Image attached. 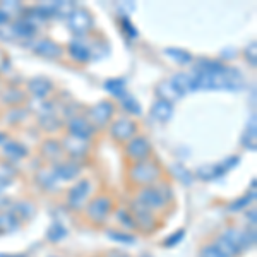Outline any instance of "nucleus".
Listing matches in <instances>:
<instances>
[{
  "mask_svg": "<svg viewBox=\"0 0 257 257\" xmlns=\"http://www.w3.org/2000/svg\"><path fill=\"white\" fill-rule=\"evenodd\" d=\"M190 82L192 89H240L242 76L219 62L199 60L194 74H190Z\"/></svg>",
  "mask_w": 257,
  "mask_h": 257,
  "instance_id": "f257e3e1",
  "label": "nucleus"
},
{
  "mask_svg": "<svg viewBox=\"0 0 257 257\" xmlns=\"http://www.w3.org/2000/svg\"><path fill=\"white\" fill-rule=\"evenodd\" d=\"M160 168L155 163H148V161H138V165H134L131 170V178L132 182L141 185H149L153 182H156L160 178Z\"/></svg>",
  "mask_w": 257,
  "mask_h": 257,
  "instance_id": "f03ea898",
  "label": "nucleus"
},
{
  "mask_svg": "<svg viewBox=\"0 0 257 257\" xmlns=\"http://www.w3.org/2000/svg\"><path fill=\"white\" fill-rule=\"evenodd\" d=\"M93 26V19H91L89 12L84 9H74L72 14L69 16V28L76 35H84Z\"/></svg>",
  "mask_w": 257,
  "mask_h": 257,
  "instance_id": "7ed1b4c3",
  "label": "nucleus"
},
{
  "mask_svg": "<svg viewBox=\"0 0 257 257\" xmlns=\"http://www.w3.org/2000/svg\"><path fill=\"white\" fill-rule=\"evenodd\" d=\"M138 202H139V204H143L146 209L153 211V209L163 208L165 202H167V199H165V196L160 192L158 189H155V187H146V189H143V190L139 192Z\"/></svg>",
  "mask_w": 257,
  "mask_h": 257,
  "instance_id": "20e7f679",
  "label": "nucleus"
},
{
  "mask_svg": "<svg viewBox=\"0 0 257 257\" xmlns=\"http://www.w3.org/2000/svg\"><path fill=\"white\" fill-rule=\"evenodd\" d=\"M111 211V201L106 196H98L88 204V216L93 221H103Z\"/></svg>",
  "mask_w": 257,
  "mask_h": 257,
  "instance_id": "39448f33",
  "label": "nucleus"
},
{
  "mask_svg": "<svg viewBox=\"0 0 257 257\" xmlns=\"http://www.w3.org/2000/svg\"><path fill=\"white\" fill-rule=\"evenodd\" d=\"M149 153H151V146H149L146 138H132L128 141V146H127L128 158L136 161H146Z\"/></svg>",
  "mask_w": 257,
  "mask_h": 257,
  "instance_id": "423d86ee",
  "label": "nucleus"
},
{
  "mask_svg": "<svg viewBox=\"0 0 257 257\" xmlns=\"http://www.w3.org/2000/svg\"><path fill=\"white\" fill-rule=\"evenodd\" d=\"M136 134V123L128 118H118L111 125V136L117 141H131Z\"/></svg>",
  "mask_w": 257,
  "mask_h": 257,
  "instance_id": "0eeeda50",
  "label": "nucleus"
},
{
  "mask_svg": "<svg viewBox=\"0 0 257 257\" xmlns=\"http://www.w3.org/2000/svg\"><path fill=\"white\" fill-rule=\"evenodd\" d=\"M88 194H89V182L88 180L77 182V184L69 190V204L76 209L82 208V204L86 202Z\"/></svg>",
  "mask_w": 257,
  "mask_h": 257,
  "instance_id": "6e6552de",
  "label": "nucleus"
},
{
  "mask_svg": "<svg viewBox=\"0 0 257 257\" xmlns=\"http://www.w3.org/2000/svg\"><path fill=\"white\" fill-rule=\"evenodd\" d=\"M69 131L74 138H79V139H86L88 141L91 136H93V125L86 122V118L76 117L69 122Z\"/></svg>",
  "mask_w": 257,
  "mask_h": 257,
  "instance_id": "1a4fd4ad",
  "label": "nucleus"
},
{
  "mask_svg": "<svg viewBox=\"0 0 257 257\" xmlns=\"http://www.w3.org/2000/svg\"><path fill=\"white\" fill-rule=\"evenodd\" d=\"M111 115H113V105H111L110 101H101L99 105H96L91 110V118H93L94 123H98V125H105L111 118Z\"/></svg>",
  "mask_w": 257,
  "mask_h": 257,
  "instance_id": "9d476101",
  "label": "nucleus"
},
{
  "mask_svg": "<svg viewBox=\"0 0 257 257\" xmlns=\"http://www.w3.org/2000/svg\"><path fill=\"white\" fill-rule=\"evenodd\" d=\"M53 175H55L57 180H74L77 175L81 173V167L76 163H62V165H57L55 168L52 170Z\"/></svg>",
  "mask_w": 257,
  "mask_h": 257,
  "instance_id": "9b49d317",
  "label": "nucleus"
},
{
  "mask_svg": "<svg viewBox=\"0 0 257 257\" xmlns=\"http://www.w3.org/2000/svg\"><path fill=\"white\" fill-rule=\"evenodd\" d=\"M153 117L160 122H168L172 118V113H173V106L170 101H165V99H158V101L153 105V110H151Z\"/></svg>",
  "mask_w": 257,
  "mask_h": 257,
  "instance_id": "f8f14e48",
  "label": "nucleus"
},
{
  "mask_svg": "<svg viewBox=\"0 0 257 257\" xmlns=\"http://www.w3.org/2000/svg\"><path fill=\"white\" fill-rule=\"evenodd\" d=\"M35 52L38 53V55H41V57H48V59H55V57H59L60 53H62V48H60L57 43H53V41H50V40H43V41H40V43H36Z\"/></svg>",
  "mask_w": 257,
  "mask_h": 257,
  "instance_id": "ddd939ff",
  "label": "nucleus"
},
{
  "mask_svg": "<svg viewBox=\"0 0 257 257\" xmlns=\"http://www.w3.org/2000/svg\"><path fill=\"white\" fill-rule=\"evenodd\" d=\"M64 146L70 155H74V156H81L88 151V143H86V139L74 138V136H70V138L64 141Z\"/></svg>",
  "mask_w": 257,
  "mask_h": 257,
  "instance_id": "4468645a",
  "label": "nucleus"
},
{
  "mask_svg": "<svg viewBox=\"0 0 257 257\" xmlns=\"http://www.w3.org/2000/svg\"><path fill=\"white\" fill-rule=\"evenodd\" d=\"M132 211H134L136 218L139 219V225L143 226V228H146V230H149V228L155 225V221H153L151 211L144 208L143 204H139V202H134V204H132Z\"/></svg>",
  "mask_w": 257,
  "mask_h": 257,
  "instance_id": "2eb2a0df",
  "label": "nucleus"
},
{
  "mask_svg": "<svg viewBox=\"0 0 257 257\" xmlns=\"http://www.w3.org/2000/svg\"><path fill=\"white\" fill-rule=\"evenodd\" d=\"M19 226V218L14 213H2L0 214V231L11 233Z\"/></svg>",
  "mask_w": 257,
  "mask_h": 257,
  "instance_id": "dca6fc26",
  "label": "nucleus"
},
{
  "mask_svg": "<svg viewBox=\"0 0 257 257\" xmlns=\"http://www.w3.org/2000/svg\"><path fill=\"white\" fill-rule=\"evenodd\" d=\"M30 89H31V93L35 94V96L45 98L50 93V91H52V84H50L48 81H45V79H41V77H38V79H33L30 82Z\"/></svg>",
  "mask_w": 257,
  "mask_h": 257,
  "instance_id": "f3484780",
  "label": "nucleus"
},
{
  "mask_svg": "<svg viewBox=\"0 0 257 257\" xmlns=\"http://www.w3.org/2000/svg\"><path fill=\"white\" fill-rule=\"evenodd\" d=\"M172 84H173V88L180 93V96L187 93V91H192V82H190L189 74H177V76L173 77Z\"/></svg>",
  "mask_w": 257,
  "mask_h": 257,
  "instance_id": "a211bd4d",
  "label": "nucleus"
},
{
  "mask_svg": "<svg viewBox=\"0 0 257 257\" xmlns=\"http://www.w3.org/2000/svg\"><path fill=\"white\" fill-rule=\"evenodd\" d=\"M4 155L12 160H21L28 155V151L18 143H4Z\"/></svg>",
  "mask_w": 257,
  "mask_h": 257,
  "instance_id": "6ab92c4d",
  "label": "nucleus"
},
{
  "mask_svg": "<svg viewBox=\"0 0 257 257\" xmlns=\"http://www.w3.org/2000/svg\"><path fill=\"white\" fill-rule=\"evenodd\" d=\"M69 50H70V55H72L77 62H86L89 59V50L86 48V45L79 43V41H72Z\"/></svg>",
  "mask_w": 257,
  "mask_h": 257,
  "instance_id": "aec40b11",
  "label": "nucleus"
},
{
  "mask_svg": "<svg viewBox=\"0 0 257 257\" xmlns=\"http://www.w3.org/2000/svg\"><path fill=\"white\" fill-rule=\"evenodd\" d=\"M158 94H160V98L161 99H165V101H170L172 103V99H177V98H180V93L173 88V84L172 82H163V84H160L158 86Z\"/></svg>",
  "mask_w": 257,
  "mask_h": 257,
  "instance_id": "412c9836",
  "label": "nucleus"
},
{
  "mask_svg": "<svg viewBox=\"0 0 257 257\" xmlns=\"http://www.w3.org/2000/svg\"><path fill=\"white\" fill-rule=\"evenodd\" d=\"M225 172L223 165H211V167H201L197 170V175L204 180H209V178H216L219 177L221 173Z\"/></svg>",
  "mask_w": 257,
  "mask_h": 257,
  "instance_id": "4be33fe9",
  "label": "nucleus"
},
{
  "mask_svg": "<svg viewBox=\"0 0 257 257\" xmlns=\"http://www.w3.org/2000/svg\"><path fill=\"white\" fill-rule=\"evenodd\" d=\"M12 31L18 36H33L35 35V26L31 23H28L26 19H21L19 23H16L12 26Z\"/></svg>",
  "mask_w": 257,
  "mask_h": 257,
  "instance_id": "5701e85b",
  "label": "nucleus"
},
{
  "mask_svg": "<svg viewBox=\"0 0 257 257\" xmlns=\"http://www.w3.org/2000/svg\"><path fill=\"white\" fill-rule=\"evenodd\" d=\"M105 88L108 89L110 94H113L115 98H120L122 99L125 96V86H123V81L122 79H115V81H106Z\"/></svg>",
  "mask_w": 257,
  "mask_h": 257,
  "instance_id": "b1692460",
  "label": "nucleus"
},
{
  "mask_svg": "<svg viewBox=\"0 0 257 257\" xmlns=\"http://www.w3.org/2000/svg\"><path fill=\"white\" fill-rule=\"evenodd\" d=\"M41 149H43V155L50 160H55L60 155V144L57 141H48V143L43 144Z\"/></svg>",
  "mask_w": 257,
  "mask_h": 257,
  "instance_id": "393cba45",
  "label": "nucleus"
},
{
  "mask_svg": "<svg viewBox=\"0 0 257 257\" xmlns=\"http://www.w3.org/2000/svg\"><path fill=\"white\" fill-rule=\"evenodd\" d=\"M167 55L172 57L173 60H177L178 64H189V62H192V57H190V53L184 52V50L170 48V50H167Z\"/></svg>",
  "mask_w": 257,
  "mask_h": 257,
  "instance_id": "a878e982",
  "label": "nucleus"
},
{
  "mask_svg": "<svg viewBox=\"0 0 257 257\" xmlns=\"http://www.w3.org/2000/svg\"><path fill=\"white\" fill-rule=\"evenodd\" d=\"M122 101H123V108L127 111H131V113H134V115H141V111H143L141 110V105L132 96L125 94V96L122 98Z\"/></svg>",
  "mask_w": 257,
  "mask_h": 257,
  "instance_id": "bb28decb",
  "label": "nucleus"
},
{
  "mask_svg": "<svg viewBox=\"0 0 257 257\" xmlns=\"http://www.w3.org/2000/svg\"><path fill=\"white\" fill-rule=\"evenodd\" d=\"M65 235V230L62 228V225H59V223H53L52 226H50L48 230V238L52 240V242H57V240H62Z\"/></svg>",
  "mask_w": 257,
  "mask_h": 257,
  "instance_id": "cd10ccee",
  "label": "nucleus"
},
{
  "mask_svg": "<svg viewBox=\"0 0 257 257\" xmlns=\"http://www.w3.org/2000/svg\"><path fill=\"white\" fill-rule=\"evenodd\" d=\"M255 199V192H250L248 196H245V197H242L240 201H237V202H233V204L230 206V211H240V209H243L245 206H248L250 204L252 201Z\"/></svg>",
  "mask_w": 257,
  "mask_h": 257,
  "instance_id": "c85d7f7f",
  "label": "nucleus"
},
{
  "mask_svg": "<svg viewBox=\"0 0 257 257\" xmlns=\"http://www.w3.org/2000/svg\"><path fill=\"white\" fill-rule=\"evenodd\" d=\"M201 257H226L218 250L216 245H206L201 250Z\"/></svg>",
  "mask_w": 257,
  "mask_h": 257,
  "instance_id": "c756f323",
  "label": "nucleus"
},
{
  "mask_svg": "<svg viewBox=\"0 0 257 257\" xmlns=\"http://www.w3.org/2000/svg\"><path fill=\"white\" fill-rule=\"evenodd\" d=\"M4 98H6L7 103H16V101H21V99H23V93L18 89H12V91H7V93L4 94Z\"/></svg>",
  "mask_w": 257,
  "mask_h": 257,
  "instance_id": "7c9ffc66",
  "label": "nucleus"
},
{
  "mask_svg": "<svg viewBox=\"0 0 257 257\" xmlns=\"http://www.w3.org/2000/svg\"><path fill=\"white\" fill-rule=\"evenodd\" d=\"M118 219H120V221H122V225H123V226H127V228H134V226H136L134 219H132L131 216H128V214H127L123 209L118 213Z\"/></svg>",
  "mask_w": 257,
  "mask_h": 257,
  "instance_id": "2f4dec72",
  "label": "nucleus"
},
{
  "mask_svg": "<svg viewBox=\"0 0 257 257\" xmlns=\"http://www.w3.org/2000/svg\"><path fill=\"white\" fill-rule=\"evenodd\" d=\"M110 237L123 243H134V237H128V235H123V233H113V231H110Z\"/></svg>",
  "mask_w": 257,
  "mask_h": 257,
  "instance_id": "473e14b6",
  "label": "nucleus"
},
{
  "mask_svg": "<svg viewBox=\"0 0 257 257\" xmlns=\"http://www.w3.org/2000/svg\"><path fill=\"white\" fill-rule=\"evenodd\" d=\"M182 238H184V231L180 230V231H177V233H173V237H172V238H168L165 243H167V245H175L178 240H182Z\"/></svg>",
  "mask_w": 257,
  "mask_h": 257,
  "instance_id": "72a5a7b5",
  "label": "nucleus"
},
{
  "mask_svg": "<svg viewBox=\"0 0 257 257\" xmlns=\"http://www.w3.org/2000/svg\"><path fill=\"white\" fill-rule=\"evenodd\" d=\"M248 218L252 219V225H254V223H255V211L254 209H252V213H248Z\"/></svg>",
  "mask_w": 257,
  "mask_h": 257,
  "instance_id": "f704fd0d",
  "label": "nucleus"
},
{
  "mask_svg": "<svg viewBox=\"0 0 257 257\" xmlns=\"http://www.w3.org/2000/svg\"><path fill=\"white\" fill-rule=\"evenodd\" d=\"M6 21H7V16L4 14L2 11H0V24H2V23H6Z\"/></svg>",
  "mask_w": 257,
  "mask_h": 257,
  "instance_id": "c9c22d12",
  "label": "nucleus"
},
{
  "mask_svg": "<svg viewBox=\"0 0 257 257\" xmlns=\"http://www.w3.org/2000/svg\"><path fill=\"white\" fill-rule=\"evenodd\" d=\"M4 206H6V199L0 196V208H4Z\"/></svg>",
  "mask_w": 257,
  "mask_h": 257,
  "instance_id": "e433bc0d",
  "label": "nucleus"
},
{
  "mask_svg": "<svg viewBox=\"0 0 257 257\" xmlns=\"http://www.w3.org/2000/svg\"><path fill=\"white\" fill-rule=\"evenodd\" d=\"M4 143H6V136L0 134V144H4Z\"/></svg>",
  "mask_w": 257,
  "mask_h": 257,
  "instance_id": "4c0bfd02",
  "label": "nucleus"
},
{
  "mask_svg": "<svg viewBox=\"0 0 257 257\" xmlns=\"http://www.w3.org/2000/svg\"><path fill=\"white\" fill-rule=\"evenodd\" d=\"M0 257H24V255H0Z\"/></svg>",
  "mask_w": 257,
  "mask_h": 257,
  "instance_id": "58836bf2",
  "label": "nucleus"
},
{
  "mask_svg": "<svg viewBox=\"0 0 257 257\" xmlns=\"http://www.w3.org/2000/svg\"><path fill=\"white\" fill-rule=\"evenodd\" d=\"M120 257H127V255H120Z\"/></svg>",
  "mask_w": 257,
  "mask_h": 257,
  "instance_id": "ea45409f",
  "label": "nucleus"
}]
</instances>
